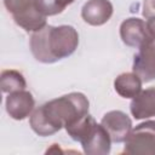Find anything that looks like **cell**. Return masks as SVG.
Here are the masks:
<instances>
[{"label":"cell","instance_id":"obj_1","mask_svg":"<svg viewBox=\"0 0 155 155\" xmlns=\"http://www.w3.org/2000/svg\"><path fill=\"white\" fill-rule=\"evenodd\" d=\"M88 99L80 92H71L46 102L30 116V126L39 136H50L68 127L88 114Z\"/></svg>","mask_w":155,"mask_h":155},{"label":"cell","instance_id":"obj_2","mask_svg":"<svg viewBox=\"0 0 155 155\" xmlns=\"http://www.w3.org/2000/svg\"><path fill=\"white\" fill-rule=\"evenodd\" d=\"M79 34L71 25H45L30 38V51L41 63H54L75 52Z\"/></svg>","mask_w":155,"mask_h":155},{"label":"cell","instance_id":"obj_3","mask_svg":"<svg viewBox=\"0 0 155 155\" xmlns=\"http://www.w3.org/2000/svg\"><path fill=\"white\" fill-rule=\"evenodd\" d=\"M68 134L81 143L84 153L90 155H105L110 153L111 138L102 124H97L91 115H85L73 125L65 127Z\"/></svg>","mask_w":155,"mask_h":155},{"label":"cell","instance_id":"obj_4","mask_svg":"<svg viewBox=\"0 0 155 155\" xmlns=\"http://www.w3.org/2000/svg\"><path fill=\"white\" fill-rule=\"evenodd\" d=\"M38 0H4L6 10L15 22L27 31H38L46 25V18L36 8Z\"/></svg>","mask_w":155,"mask_h":155},{"label":"cell","instance_id":"obj_5","mask_svg":"<svg viewBox=\"0 0 155 155\" xmlns=\"http://www.w3.org/2000/svg\"><path fill=\"white\" fill-rule=\"evenodd\" d=\"M124 153L155 155V121H145L133 128L125 140Z\"/></svg>","mask_w":155,"mask_h":155},{"label":"cell","instance_id":"obj_6","mask_svg":"<svg viewBox=\"0 0 155 155\" xmlns=\"http://www.w3.org/2000/svg\"><path fill=\"white\" fill-rule=\"evenodd\" d=\"M132 69L143 82L155 79V40L153 38L144 42L134 54Z\"/></svg>","mask_w":155,"mask_h":155},{"label":"cell","instance_id":"obj_7","mask_svg":"<svg viewBox=\"0 0 155 155\" xmlns=\"http://www.w3.org/2000/svg\"><path fill=\"white\" fill-rule=\"evenodd\" d=\"M102 126L109 133L111 142L122 143L128 137L132 131V121L131 119L120 110H111L102 117Z\"/></svg>","mask_w":155,"mask_h":155},{"label":"cell","instance_id":"obj_8","mask_svg":"<svg viewBox=\"0 0 155 155\" xmlns=\"http://www.w3.org/2000/svg\"><path fill=\"white\" fill-rule=\"evenodd\" d=\"M120 36L124 44L139 48L151 39L147 23L140 18H127L120 25Z\"/></svg>","mask_w":155,"mask_h":155},{"label":"cell","instance_id":"obj_9","mask_svg":"<svg viewBox=\"0 0 155 155\" xmlns=\"http://www.w3.org/2000/svg\"><path fill=\"white\" fill-rule=\"evenodd\" d=\"M35 105V101L30 92L25 90L8 93L6 98V111L15 120H23L30 115Z\"/></svg>","mask_w":155,"mask_h":155},{"label":"cell","instance_id":"obj_10","mask_svg":"<svg viewBox=\"0 0 155 155\" xmlns=\"http://www.w3.org/2000/svg\"><path fill=\"white\" fill-rule=\"evenodd\" d=\"M113 15V5L109 0H88L81 10L82 19L91 25L107 23Z\"/></svg>","mask_w":155,"mask_h":155},{"label":"cell","instance_id":"obj_11","mask_svg":"<svg viewBox=\"0 0 155 155\" xmlns=\"http://www.w3.org/2000/svg\"><path fill=\"white\" fill-rule=\"evenodd\" d=\"M130 109L131 114L137 120L155 116V87L140 91L134 98H132Z\"/></svg>","mask_w":155,"mask_h":155},{"label":"cell","instance_id":"obj_12","mask_svg":"<svg viewBox=\"0 0 155 155\" xmlns=\"http://www.w3.org/2000/svg\"><path fill=\"white\" fill-rule=\"evenodd\" d=\"M143 81L134 73H124L120 74L115 81V91L124 98H134L142 91Z\"/></svg>","mask_w":155,"mask_h":155},{"label":"cell","instance_id":"obj_13","mask_svg":"<svg viewBox=\"0 0 155 155\" xmlns=\"http://www.w3.org/2000/svg\"><path fill=\"white\" fill-rule=\"evenodd\" d=\"M0 86L4 93H12L16 91L24 90L27 82L23 75L17 70H4L0 78Z\"/></svg>","mask_w":155,"mask_h":155},{"label":"cell","instance_id":"obj_14","mask_svg":"<svg viewBox=\"0 0 155 155\" xmlns=\"http://www.w3.org/2000/svg\"><path fill=\"white\" fill-rule=\"evenodd\" d=\"M71 2H74V0H38L35 4V8L41 15L47 17L61 13Z\"/></svg>","mask_w":155,"mask_h":155},{"label":"cell","instance_id":"obj_15","mask_svg":"<svg viewBox=\"0 0 155 155\" xmlns=\"http://www.w3.org/2000/svg\"><path fill=\"white\" fill-rule=\"evenodd\" d=\"M143 15L147 18L155 17V0H144Z\"/></svg>","mask_w":155,"mask_h":155},{"label":"cell","instance_id":"obj_16","mask_svg":"<svg viewBox=\"0 0 155 155\" xmlns=\"http://www.w3.org/2000/svg\"><path fill=\"white\" fill-rule=\"evenodd\" d=\"M147 25H148V30H149V34H150V36H151V38L155 40V17L148 18Z\"/></svg>","mask_w":155,"mask_h":155}]
</instances>
